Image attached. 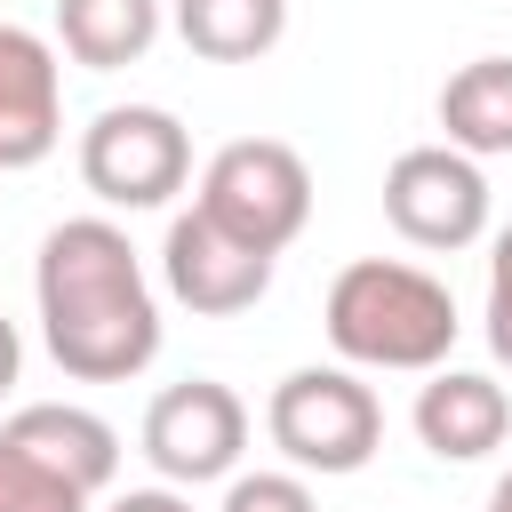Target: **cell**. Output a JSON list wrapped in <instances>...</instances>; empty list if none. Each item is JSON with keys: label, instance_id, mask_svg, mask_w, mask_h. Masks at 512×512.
Segmentation results:
<instances>
[{"label": "cell", "instance_id": "cell-1", "mask_svg": "<svg viewBox=\"0 0 512 512\" xmlns=\"http://www.w3.org/2000/svg\"><path fill=\"white\" fill-rule=\"evenodd\" d=\"M32 296H40V336L56 352L64 376L80 384H128L136 368H152L160 352V304H152V280L128 248L120 224L104 216H72L40 240V272H32Z\"/></svg>", "mask_w": 512, "mask_h": 512}, {"label": "cell", "instance_id": "cell-2", "mask_svg": "<svg viewBox=\"0 0 512 512\" xmlns=\"http://www.w3.org/2000/svg\"><path fill=\"white\" fill-rule=\"evenodd\" d=\"M328 344L360 368H440L456 344V296L392 256H360L328 280Z\"/></svg>", "mask_w": 512, "mask_h": 512}, {"label": "cell", "instance_id": "cell-3", "mask_svg": "<svg viewBox=\"0 0 512 512\" xmlns=\"http://www.w3.org/2000/svg\"><path fill=\"white\" fill-rule=\"evenodd\" d=\"M264 432L304 472H360L384 440V408L352 368H296L264 400Z\"/></svg>", "mask_w": 512, "mask_h": 512}, {"label": "cell", "instance_id": "cell-4", "mask_svg": "<svg viewBox=\"0 0 512 512\" xmlns=\"http://www.w3.org/2000/svg\"><path fill=\"white\" fill-rule=\"evenodd\" d=\"M192 208H208L232 240L280 256V248L304 232V216H312V168H304V152L280 144V136H240V144H224V152L208 160Z\"/></svg>", "mask_w": 512, "mask_h": 512}, {"label": "cell", "instance_id": "cell-5", "mask_svg": "<svg viewBox=\"0 0 512 512\" xmlns=\"http://www.w3.org/2000/svg\"><path fill=\"white\" fill-rule=\"evenodd\" d=\"M192 176V136L160 104H112L80 136V184L104 208H160Z\"/></svg>", "mask_w": 512, "mask_h": 512}, {"label": "cell", "instance_id": "cell-6", "mask_svg": "<svg viewBox=\"0 0 512 512\" xmlns=\"http://www.w3.org/2000/svg\"><path fill=\"white\" fill-rule=\"evenodd\" d=\"M384 216L408 248H472L488 232V176L456 144H416L384 168Z\"/></svg>", "mask_w": 512, "mask_h": 512}, {"label": "cell", "instance_id": "cell-7", "mask_svg": "<svg viewBox=\"0 0 512 512\" xmlns=\"http://www.w3.org/2000/svg\"><path fill=\"white\" fill-rule=\"evenodd\" d=\"M240 448H248V408H240V392L216 384V376H184V384H168V392L144 408V456H152L168 480H184V488L224 480V472L240 464Z\"/></svg>", "mask_w": 512, "mask_h": 512}, {"label": "cell", "instance_id": "cell-8", "mask_svg": "<svg viewBox=\"0 0 512 512\" xmlns=\"http://www.w3.org/2000/svg\"><path fill=\"white\" fill-rule=\"evenodd\" d=\"M160 264H168V296L192 304V312H208V320H232V312H248L272 288V256L248 248V240H232L208 208H184L168 224Z\"/></svg>", "mask_w": 512, "mask_h": 512}, {"label": "cell", "instance_id": "cell-9", "mask_svg": "<svg viewBox=\"0 0 512 512\" xmlns=\"http://www.w3.org/2000/svg\"><path fill=\"white\" fill-rule=\"evenodd\" d=\"M64 136L56 48L24 24H0V168H40Z\"/></svg>", "mask_w": 512, "mask_h": 512}, {"label": "cell", "instance_id": "cell-10", "mask_svg": "<svg viewBox=\"0 0 512 512\" xmlns=\"http://www.w3.org/2000/svg\"><path fill=\"white\" fill-rule=\"evenodd\" d=\"M0 440L8 448H24V456H40L48 472H64L72 488H112V472H120V432L104 424V416H88V408H72V400H32V408H16L8 424H0Z\"/></svg>", "mask_w": 512, "mask_h": 512}, {"label": "cell", "instance_id": "cell-11", "mask_svg": "<svg viewBox=\"0 0 512 512\" xmlns=\"http://www.w3.org/2000/svg\"><path fill=\"white\" fill-rule=\"evenodd\" d=\"M504 432H512V400H504V384H488L472 368H440L416 392V440L448 464H472V456L504 448Z\"/></svg>", "mask_w": 512, "mask_h": 512}, {"label": "cell", "instance_id": "cell-12", "mask_svg": "<svg viewBox=\"0 0 512 512\" xmlns=\"http://www.w3.org/2000/svg\"><path fill=\"white\" fill-rule=\"evenodd\" d=\"M56 40L88 72H120L160 40V0H56Z\"/></svg>", "mask_w": 512, "mask_h": 512}, {"label": "cell", "instance_id": "cell-13", "mask_svg": "<svg viewBox=\"0 0 512 512\" xmlns=\"http://www.w3.org/2000/svg\"><path fill=\"white\" fill-rule=\"evenodd\" d=\"M440 128L456 152L496 160L512 152V56H472L448 88H440Z\"/></svg>", "mask_w": 512, "mask_h": 512}, {"label": "cell", "instance_id": "cell-14", "mask_svg": "<svg viewBox=\"0 0 512 512\" xmlns=\"http://www.w3.org/2000/svg\"><path fill=\"white\" fill-rule=\"evenodd\" d=\"M176 32L208 64H256L288 32V0H176Z\"/></svg>", "mask_w": 512, "mask_h": 512}, {"label": "cell", "instance_id": "cell-15", "mask_svg": "<svg viewBox=\"0 0 512 512\" xmlns=\"http://www.w3.org/2000/svg\"><path fill=\"white\" fill-rule=\"evenodd\" d=\"M0 512H88V488H72L64 472L0 440Z\"/></svg>", "mask_w": 512, "mask_h": 512}, {"label": "cell", "instance_id": "cell-16", "mask_svg": "<svg viewBox=\"0 0 512 512\" xmlns=\"http://www.w3.org/2000/svg\"><path fill=\"white\" fill-rule=\"evenodd\" d=\"M224 512H312V488L296 472H248L224 488Z\"/></svg>", "mask_w": 512, "mask_h": 512}, {"label": "cell", "instance_id": "cell-17", "mask_svg": "<svg viewBox=\"0 0 512 512\" xmlns=\"http://www.w3.org/2000/svg\"><path fill=\"white\" fill-rule=\"evenodd\" d=\"M488 352L512 368V224L496 232V256H488Z\"/></svg>", "mask_w": 512, "mask_h": 512}, {"label": "cell", "instance_id": "cell-18", "mask_svg": "<svg viewBox=\"0 0 512 512\" xmlns=\"http://www.w3.org/2000/svg\"><path fill=\"white\" fill-rule=\"evenodd\" d=\"M112 512H192V504L168 488H128V496H112Z\"/></svg>", "mask_w": 512, "mask_h": 512}, {"label": "cell", "instance_id": "cell-19", "mask_svg": "<svg viewBox=\"0 0 512 512\" xmlns=\"http://www.w3.org/2000/svg\"><path fill=\"white\" fill-rule=\"evenodd\" d=\"M16 360H24V344H16V328H8V320H0V392H8V384H16Z\"/></svg>", "mask_w": 512, "mask_h": 512}, {"label": "cell", "instance_id": "cell-20", "mask_svg": "<svg viewBox=\"0 0 512 512\" xmlns=\"http://www.w3.org/2000/svg\"><path fill=\"white\" fill-rule=\"evenodd\" d=\"M488 512H512V472L496 480V496H488Z\"/></svg>", "mask_w": 512, "mask_h": 512}]
</instances>
